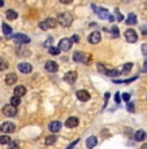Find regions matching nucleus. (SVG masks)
Listing matches in <instances>:
<instances>
[{
	"mask_svg": "<svg viewBox=\"0 0 147 149\" xmlns=\"http://www.w3.org/2000/svg\"><path fill=\"white\" fill-rule=\"evenodd\" d=\"M3 33H4L5 35H11V34H12V29L8 26L7 24H3Z\"/></svg>",
	"mask_w": 147,
	"mask_h": 149,
	"instance_id": "c85d7f7f",
	"label": "nucleus"
},
{
	"mask_svg": "<svg viewBox=\"0 0 147 149\" xmlns=\"http://www.w3.org/2000/svg\"><path fill=\"white\" fill-rule=\"evenodd\" d=\"M25 93H26V88H25V86H17V87L14 88V95L22 97Z\"/></svg>",
	"mask_w": 147,
	"mask_h": 149,
	"instance_id": "a211bd4d",
	"label": "nucleus"
},
{
	"mask_svg": "<svg viewBox=\"0 0 147 149\" xmlns=\"http://www.w3.org/2000/svg\"><path fill=\"white\" fill-rule=\"evenodd\" d=\"M87 58H89V54H85L83 52H74L73 53V60L76 62H86L87 61Z\"/></svg>",
	"mask_w": 147,
	"mask_h": 149,
	"instance_id": "1a4fd4ad",
	"label": "nucleus"
},
{
	"mask_svg": "<svg viewBox=\"0 0 147 149\" xmlns=\"http://www.w3.org/2000/svg\"><path fill=\"white\" fill-rule=\"evenodd\" d=\"M116 12H117V18H119V21H121V19H122V16H121V14H120L119 9H116Z\"/></svg>",
	"mask_w": 147,
	"mask_h": 149,
	"instance_id": "4c0bfd02",
	"label": "nucleus"
},
{
	"mask_svg": "<svg viewBox=\"0 0 147 149\" xmlns=\"http://www.w3.org/2000/svg\"><path fill=\"white\" fill-rule=\"evenodd\" d=\"M128 110L129 111H134V105L133 104H128Z\"/></svg>",
	"mask_w": 147,
	"mask_h": 149,
	"instance_id": "c9c22d12",
	"label": "nucleus"
},
{
	"mask_svg": "<svg viewBox=\"0 0 147 149\" xmlns=\"http://www.w3.org/2000/svg\"><path fill=\"white\" fill-rule=\"evenodd\" d=\"M5 69H8V61L3 57H0V71L5 70Z\"/></svg>",
	"mask_w": 147,
	"mask_h": 149,
	"instance_id": "393cba45",
	"label": "nucleus"
},
{
	"mask_svg": "<svg viewBox=\"0 0 147 149\" xmlns=\"http://www.w3.org/2000/svg\"><path fill=\"white\" fill-rule=\"evenodd\" d=\"M145 70H147V58L145 60Z\"/></svg>",
	"mask_w": 147,
	"mask_h": 149,
	"instance_id": "a19ab883",
	"label": "nucleus"
},
{
	"mask_svg": "<svg viewBox=\"0 0 147 149\" xmlns=\"http://www.w3.org/2000/svg\"><path fill=\"white\" fill-rule=\"evenodd\" d=\"M132 68H133V64H132V62H129V64H125V65H124V68H122V73L124 74H128L129 71L132 70Z\"/></svg>",
	"mask_w": 147,
	"mask_h": 149,
	"instance_id": "cd10ccee",
	"label": "nucleus"
},
{
	"mask_svg": "<svg viewBox=\"0 0 147 149\" xmlns=\"http://www.w3.org/2000/svg\"><path fill=\"white\" fill-rule=\"evenodd\" d=\"M112 33H113V35L117 38V36H119V29H117L116 26H113L112 27Z\"/></svg>",
	"mask_w": 147,
	"mask_h": 149,
	"instance_id": "2f4dec72",
	"label": "nucleus"
},
{
	"mask_svg": "<svg viewBox=\"0 0 147 149\" xmlns=\"http://www.w3.org/2000/svg\"><path fill=\"white\" fill-rule=\"evenodd\" d=\"M125 39L129 43H135L138 40V34L137 31L133 30V29H129V30L125 31Z\"/></svg>",
	"mask_w": 147,
	"mask_h": 149,
	"instance_id": "20e7f679",
	"label": "nucleus"
},
{
	"mask_svg": "<svg viewBox=\"0 0 147 149\" xmlns=\"http://www.w3.org/2000/svg\"><path fill=\"white\" fill-rule=\"evenodd\" d=\"M134 139L137 140V141H142V140L146 139V132L145 131H142V130L137 131V132L134 134Z\"/></svg>",
	"mask_w": 147,
	"mask_h": 149,
	"instance_id": "6ab92c4d",
	"label": "nucleus"
},
{
	"mask_svg": "<svg viewBox=\"0 0 147 149\" xmlns=\"http://www.w3.org/2000/svg\"><path fill=\"white\" fill-rule=\"evenodd\" d=\"M119 96H120V93H116V101H117V102H120V99H119Z\"/></svg>",
	"mask_w": 147,
	"mask_h": 149,
	"instance_id": "ea45409f",
	"label": "nucleus"
},
{
	"mask_svg": "<svg viewBox=\"0 0 147 149\" xmlns=\"http://www.w3.org/2000/svg\"><path fill=\"white\" fill-rule=\"evenodd\" d=\"M64 79H65V82H68V83H74L77 81V73L76 71H69V73L65 74Z\"/></svg>",
	"mask_w": 147,
	"mask_h": 149,
	"instance_id": "2eb2a0df",
	"label": "nucleus"
},
{
	"mask_svg": "<svg viewBox=\"0 0 147 149\" xmlns=\"http://www.w3.org/2000/svg\"><path fill=\"white\" fill-rule=\"evenodd\" d=\"M13 40L17 43V44H29L30 43V38H29L27 35H25V34H16V35H13Z\"/></svg>",
	"mask_w": 147,
	"mask_h": 149,
	"instance_id": "7ed1b4c3",
	"label": "nucleus"
},
{
	"mask_svg": "<svg viewBox=\"0 0 147 149\" xmlns=\"http://www.w3.org/2000/svg\"><path fill=\"white\" fill-rule=\"evenodd\" d=\"M4 5V0H0V7H3Z\"/></svg>",
	"mask_w": 147,
	"mask_h": 149,
	"instance_id": "79ce46f5",
	"label": "nucleus"
},
{
	"mask_svg": "<svg viewBox=\"0 0 147 149\" xmlns=\"http://www.w3.org/2000/svg\"><path fill=\"white\" fill-rule=\"evenodd\" d=\"M104 74L106 75H108V77H119V74H120V71L119 70H116V69H112V70H108V69H106V71H104Z\"/></svg>",
	"mask_w": 147,
	"mask_h": 149,
	"instance_id": "5701e85b",
	"label": "nucleus"
},
{
	"mask_svg": "<svg viewBox=\"0 0 147 149\" xmlns=\"http://www.w3.org/2000/svg\"><path fill=\"white\" fill-rule=\"evenodd\" d=\"M16 82H17V75L14 73H9L7 77H5V83H7L8 86H12Z\"/></svg>",
	"mask_w": 147,
	"mask_h": 149,
	"instance_id": "dca6fc26",
	"label": "nucleus"
},
{
	"mask_svg": "<svg viewBox=\"0 0 147 149\" xmlns=\"http://www.w3.org/2000/svg\"><path fill=\"white\" fill-rule=\"evenodd\" d=\"M72 1L73 0H60V3H63V4H70Z\"/></svg>",
	"mask_w": 147,
	"mask_h": 149,
	"instance_id": "e433bc0d",
	"label": "nucleus"
},
{
	"mask_svg": "<svg viewBox=\"0 0 147 149\" xmlns=\"http://www.w3.org/2000/svg\"><path fill=\"white\" fill-rule=\"evenodd\" d=\"M57 21H59V24L63 25L64 27H68V26H70V24L73 22V17H72V14L64 12V13H60L59 14Z\"/></svg>",
	"mask_w": 147,
	"mask_h": 149,
	"instance_id": "f257e3e1",
	"label": "nucleus"
},
{
	"mask_svg": "<svg viewBox=\"0 0 147 149\" xmlns=\"http://www.w3.org/2000/svg\"><path fill=\"white\" fill-rule=\"evenodd\" d=\"M48 51H50L51 54H53V56H57V54L60 53V51H61V49H60L59 47H50V48H48Z\"/></svg>",
	"mask_w": 147,
	"mask_h": 149,
	"instance_id": "c756f323",
	"label": "nucleus"
},
{
	"mask_svg": "<svg viewBox=\"0 0 147 149\" xmlns=\"http://www.w3.org/2000/svg\"><path fill=\"white\" fill-rule=\"evenodd\" d=\"M5 16H7V18L9 19V21H13V19H16L17 17H18V14H17L16 10L9 9V10H7V13H5Z\"/></svg>",
	"mask_w": 147,
	"mask_h": 149,
	"instance_id": "412c9836",
	"label": "nucleus"
},
{
	"mask_svg": "<svg viewBox=\"0 0 147 149\" xmlns=\"http://www.w3.org/2000/svg\"><path fill=\"white\" fill-rule=\"evenodd\" d=\"M98 140L95 136H90L87 140H86V145H87V148H94L95 145H96Z\"/></svg>",
	"mask_w": 147,
	"mask_h": 149,
	"instance_id": "aec40b11",
	"label": "nucleus"
},
{
	"mask_svg": "<svg viewBox=\"0 0 147 149\" xmlns=\"http://www.w3.org/2000/svg\"><path fill=\"white\" fill-rule=\"evenodd\" d=\"M11 104L14 105V107H18V105L21 104V96L14 95L13 97H11Z\"/></svg>",
	"mask_w": 147,
	"mask_h": 149,
	"instance_id": "b1692460",
	"label": "nucleus"
},
{
	"mask_svg": "<svg viewBox=\"0 0 147 149\" xmlns=\"http://www.w3.org/2000/svg\"><path fill=\"white\" fill-rule=\"evenodd\" d=\"M18 70L24 74H29L33 70V66L30 64H27V62H21V64H18Z\"/></svg>",
	"mask_w": 147,
	"mask_h": 149,
	"instance_id": "f8f14e48",
	"label": "nucleus"
},
{
	"mask_svg": "<svg viewBox=\"0 0 147 149\" xmlns=\"http://www.w3.org/2000/svg\"><path fill=\"white\" fill-rule=\"evenodd\" d=\"M142 52L145 53V56H147V44H142Z\"/></svg>",
	"mask_w": 147,
	"mask_h": 149,
	"instance_id": "72a5a7b5",
	"label": "nucleus"
},
{
	"mask_svg": "<svg viewBox=\"0 0 147 149\" xmlns=\"http://www.w3.org/2000/svg\"><path fill=\"white\" fill-rule=\"evenodd\" d=\"M52 43H53V39L52 38H48L47 40L44 42V44H43V45H44L46 48H50V47H52Z\"/></svg>",
	"mask_w": 147,
	"mask_h": 149,
	"instance_id": "7c9ffc66",
	"label": "nucleus"
},
{
	"mask_svg": "<svg viewBox=\"0 0 147 149\" xmlns=\"http://www.w3.org/2000/svg\"><path fill=\"white\" fill-rule=\"evenodd\" d=\"M3 113H4V116H7V117H14L17 114V108L12 104L5 105V107L3 108Z\"/></svg>",
	"mask_w": 147,
	"mask_h": 149,
	"instance_id": "0eeeda50",
	"label": "nucleus"
},
{
	"mask_svg": "<svg viewBox=\"0 0 147 149\" xmlns=\"http://www.w3.org/2000/svg\"><path fill=\"white\" fill-rule=\"evenodd\" d=\"M11 141H12V139H11L9 136H7V135L0 136V144H9Z\"/></svg>",
	"mask_w": 147,
	"mask_h": 149,
	"instance_id": "a878e982",
	"label": "nucleus"
},
{
	"mask_svg": "<svg viewBox=\"0 0 147 149\" xmlns=\"http://www.w3.org/2000/svg\"><path fill=\"white\" fill-rule=\"evenodd\" d=\"M100 39H102V35H100V33H98V31H94V33H91L90 35H89V42H90L91 44L99 43Z\"/></svg>",
	"mask_w": 147,
	"mask_h": 149,
	"instance_id": "ddd939ff",
	"label": "nucleus"
},
{
	"mask_svg": "<svg viewBox=\"0 0 147 149\" xmlns=\"http://www.w3.org/2000/svg\"><path fill=\"white\" fill-rule=\"evenodd\" d=\"M8 145H9L11 148H17V147H18V143H12V141H11Z\"/></svg>",
	"mask_w": 147,
	"mask_h": 149,
	"instance_id": "f704fd0d",
	"label": "nucleus"
},
{
	"mask_svg": "<svg viewBox=\"0 0 147 149\" xmlns=\"http://www.w3.org/2000/svg\"><path fill=\"white\" fill-rule=\"evenodd\" d=\"M57 19H55V18H47L46 21H43V22H40L39 24V27L42 29V30H48V29H53V27H56L57 26Z\"/></svg>",
	"mask_w": 147,
	"mask_h": 149,
	"instance_id": "f03ea898",
	"label": "nucleus"
},
{
	"mask_svg": "<svg viewBox=\"0 0 147 149\" xmlns=\"http://www.w3.org/2000/svg\"><path fill=\"white\" fill-rule=\"evenodd\" d=\"M76 95H77V97H78L79 101H89V100H90V93H89L87 91H85V90L77 91Z\"/></svg>",
	"mask_w": 147,
	"mask_h": 149,
	"instance_id": "9b49d317",
	"label": "nucleus"
},
{
	"mask_svg": "<svg viewBox=\"0 0 147 149\" xmlns=\"http://www.w3.org/2000/svg\"><path fill=\"white\" fill-rule=\"evenodd\" d=\"M44 69L48 71V73H56L59 70V65L55 61H47L44 64Z\"/></svg>",
	"mask_w": 147,
	"mask_h": 149,
	"instance_id": "6e6552de",
	"label": "nucleus"
},
{
	"mask_svg": "<svg viewBox=\"0 0 147 149\" xmlns=\"http://www.w3.org/2000/svg\"><path fill=\"white\" fill-rule=\"evenodd\" d=\"M48 128H50L51 132H57V131H60V128H61V123L57 122V121H53V122L50 123Z\"/></svg>",
	"mask_w": 147,
	"mask_h": 149,
	"instance_id": "f3484780",
	"label": "nucleus"
},
{
	"mask_svg": "<svg viewBox=\"0 0 147 149\" xmlns=\"http://www.w3.org/2000/svg\"><path fill=\"white\" fill-rule=\"evenodd\" d=\"M126 24L128 25H135L137 24V17L134 13H129L128 18H126Z\"/></svg>",
	"mask_w": 147,
	"mask_h": 149,
	"instance_id": "4be33fe9",
	"label": "nucleus"
},
{
	"mask_svg": "<svg viewBox=\"0 0 147 149\" xmlns=\"http://www.w3.org/2000/svg\"><path fill=\"white\" fill-rule=\"evenodd\" d=\"M93 9L95 10V13H96L98 16L100 17V18H103V19H109V18H111V14L108 13L107 9H103V8H98L96 5H94V4H93Z\"/></svg>",
	"mask_w": 147,
	"mask_h": 149,
	"instance_id": "39448f33",
	"label": "nucleus"
},
{
	"mask_svg": "<svg viewBox=\"0 0 147 149\" xmlns=\"http://www.w3.org/2000/svg\"><path fill=\"white\" fill-rule=\"evenodd\" d=\"M56 139L57 137L55 136V135H51V136H48L47 139H46V145H52L56 143Z\"/></svg>",
	"mask_w": 147,
	"mask_h": 149,
	"instance_id": "bb28decb",
	"label": "nucleus"
},
{
	"mask_svg": "<svg viewBox=\"0 0 147 149\" xmlns=\"http://www.w3.org/2000/svg\"><path fill=\"white\" fill-rule=\"evenodd\" d=\"M78 123H79V121H78V118H77V117H70V118L67 119L65 126L69 127V128H74V127H77V126H78Z\"/></svg>",
	"mask_w": 147,
	"mask_h": 149,
	"instance_id": "4468645a",
	"label": "nucleus"
},
{
	"mask_svg": "<svg viewBox=\"0 0 147 149\" xmlns=\"http://www.w3.org/2000/svg\"><path fill=\"white\" fill-rule=\"evenodd\" d=\"M72 40H73V42H78V36H73V38H72Z\"/></svg>",
	"mask_w": 147,
	"mask_h": 149,
	"instance_id": "58836bf2",
	"label": "nucleus"
},
{
	"mask_svg": "<svg viewBox=\"0 0 147 149\" xmlns=\"http://www.w3.org/2000/svg\"><path fill=\"white\" fill-rule=\"evenodd\" d=\"M70 47H72V40L70 39L64 38V39H61L60 43H59V48L61 51H69L70 49Z\"/></svg>",
	"mask_w": 147,
	"mask_h": 149,
	"instance_id": "9d476101",
	"label": "nucleus"
},
{
	"mask_svg": "<svg viewBox=\"0 0 147 149\" xmlns=\"http://www.w3.org/2000/svg\"><path fill=\"white\" fill-rule=\"evenodd\" d=\"M146 99H147V97H146Z\"/></svg>",
	"mask_w": 147,
	"mask_h": 149,
	"instance_id": "37998d69",
	"label": "nucleus"
},
{
	"mask_svg": "<svg viewBox=\"0 0 147 149\" xmlns=\"http://www.w3.org/2000/svg\"><path fill=\"white\" fill-rule=\"evenodd\" d=\"M129 99H130V95H129V93H122V100L124 101H129Z\"/></svg>",
	"mask_w": 147,
	"mask_h": 149,
	"instance_id": "473e14b6",
	"label": "nucleus"
},
{
	"mask_svg": "<svg viewBox=\"0 0 147 149\" xmlns=\"http://www.w3.org/2000/svg\"><path fill=\"white\" fill-rule=\"evenodd\" d=\"M14 130H16V126H14V123H12V122H4L0 126V131H3V132H5V134H12V132H14Z\"/></svg>",
	"mask_w": 147,
	"mask_h": 149,
	"instance_id": "423d86ee",
	"label": "nucleus"
}]
</instances>
